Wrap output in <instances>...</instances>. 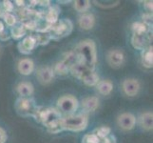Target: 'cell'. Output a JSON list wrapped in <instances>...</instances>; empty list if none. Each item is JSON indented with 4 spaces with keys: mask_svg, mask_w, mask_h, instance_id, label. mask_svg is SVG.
<instances>
[{
    "mask_svg": "<svg viewBox=\"0 0 153 143\" xmlns=\"http://www.w3.org/2000/svg\"><path fill=\"white\" fill-rule=\"evenodd\" d=\"M75 54L79 62L94 70L97 62V49L95 42L92 39H84L78 42L75 47Z\"/></svg>",
    "mask_w": 153,
    "mask_h": 143,
    "instance_id": "1",
    "label": "cell"
},
{
    "mask_svg": "<svg viewBox=\"0 0 153 143\" xmlns=\"http://www.w3.org/2000/svg\"><path fill=\"white\" fill-rule=\"evenodd\" d=\"M88 124V116L87 114H72L66 115L60 119L62 131L82 132L87 129Z\"/></svg>",
    "mask_w": 153,
    "mask_h": 143,
    "instance_id": "2",
    "label": "cell"
},
{
    "mask_svg": "<svg viewBox=\"0 0 153 143\" xmlns=\"http://www.w3.org/2000/svg\"><path fill=\"white\" fill-rule=\"evenodd\" d=\"M57 110L66 115L74 114L79 108L78 99L72 94H64L57 99Z\"/></svg>",
    "mask_w": 153,
    "mask_h": 143,
    "instance_id": "3",
    "label": "cell"
},
{
    "mask_svg": "<svg viewBox=\"0 0 153 143\" xmlns=\"http://www.w3.org/2000/svg\"><path fill=\"white\" fill-rule=\"evenodd\" d=\"M52 28L51 30L52 31L51 39H60L65 37V36L70 35V34L72 31L73 25L70 19H63L60 21H57L54 25H51Z\"/></svg>",
    "mask_w": 153,
    "mask_h": 143,
    "instance_id": "4",
    "label": "cell"
},
{
    "mask_svg": "<svg viewBox=\"0 0 153 143\" xmlns=\"http://www.w3.org/2000/svg\"><path fill=\"white\" fill-rule=\"evenodd\" d=\"M35 108V101L31 97H19L15 102V110L22 116H31Z\"/></svg>",
    "mask_w": 153,
    "mask_h": 143,
    "instance_id": "5",
    "label": "cell"
},
{
    "mask_svg": "<svg viewBox=\"0 0 153 143\" xmlns=\"http://www.w3.org/2000/svg\"><path fill=\"white\" fill-rule=\"evenodd\" d=\"M121 89L126 97H135L141 90V83L136 78H126L121 84Z\"/></svg>",
    "mask_w": 153,
    "mask_h": 143,
    "instance_id": "6",
    "label": "cell"
},
{
    "mask_svg": "<svg viewBox=\"0 0 153 143\" xmlns=\"http://www.w3.org/2000/svg\"><path fill=\"white\" fill-rule=\"evenodd\" d=\"M107 62L113 69L121 68L126 62V55L124 51L121 49L109 50L107 55Z\"/></svg>",
    "mask_w": 153,
    "mask_h": 143,
    "instance_id": "7",
    "label": "cell"
},
{
    "mask_svg": "<svg viewBox=\"0 0 153 143\" xmlns=\"http://www.w3.org/2000/svg\"><path fill=\"white\" fill-rule=\"evenodd\" d=\"M116 122L121 130L128 132L134 129L137 123V118L131 113H122L117 116Z\"/></svg>",
    "mask_w": 153,
    "mask_h": 143,
    "instance_id": "8",
    "label": "cell"
},
{
    "mask_svg": "<svg viewBox=\"0 0 153 143\" xmlns=\"http://www.w3.org/2000/svg\"><path fill=\"white\" fill-rule=\"evenodd\" d=\"M54 72L52 70L51 67L49 66H44L39 68L36 71V78L42 85H48V84L51 83L54 79Z\"/></svg>",
    "mask_w": 153,
    "mask_h": 143,
    "instance_id": "9",
    "label": "cell"
},
{
    "mask_svg": "<svg viewBox=\"0 0 153 143\" xmlns=\"http://www.w3.org/2000/svg\"><path fill=\"white\" fill-rule=\"evenodd\" d=\"M37 42L33 35L27 36L26 38H24L21 42H19L17 48L19 52L23 55H30L31 54L36 47H37Z\"/></svg>",
    "mask_w": 153,
    "mask_h": 143,
    "instance_id": "10",
    "label": "cell"
},
{
    "mask_svg": "<svg viewBox=\"0 0 153 143\" xmlns=\"http://www.w3.org/2000/svg\"><path fill=\"white\" fill-rule=\"evenodd\" d=\"M138 124L142 130L150 132L153 129V114L152 112H144L138 116Z\"/></svg>",
    "mask_w": 153,
    "mask_h": 143,
    "instance_id": "11",
    "label": "cell"
},
{
    "mask_svg": "<svg viewBox=\"0 0 153 143\" xmlns=\"http://www.w3.org/2000/svg\"><path fill=\"white\" fill-rule=\"evenodd\" d=\"M17 71L22 76H30L34 71V62L30 58H22L17 63Z\"/></svg>",
    "mask_w": 153,
    "mask_h": 143,
    "instance_id": "12",
    "label": "cell"
},
{
    "mask_svg": "<svg viewBox=\"0 0 153 143\" xmlns=\"http://www.w3.org/2000/svg\"><path fill=\"white\" fill-rule=\"evenodd\" d=\"M15 91L20 97H30L34 93V87L29 81H22L16 85Z\"/></svg>",
    "mask_w": 153,
    "mask_h": 143,
    "instance_id": "13",
    "label": "cell"
},
{
    "mask_svg": "<svg viewBox=\"0 0 153 143\" xmlns=\"http://www.w3.org/2000/svg\"><path fill=\"white\" fill-rule=\"evenodd\" d=\"M78 25L84 31L91 30L95 25V16L92 13H83L78 18Z\"/></svg>",
    "mask_w": 153,
    "mask_h": 143,
    "instance_id": "14",
    "label": "cell"
},
{
    "mask_svg": "<svg viewBox=\"0 0 153 143\" xmlns=\"http://www.w3.org/2000/svg\"><path fill=\"white\" fill-rule=\"evenodd\" d=\"M99 98L97 97H88L82 100L81 106L83 110L87 113H93L99 107Z\"/></svg>",
    "mask_w": 153,
    "mask_h": 143,
    "instance_id": "15",
    "label": "cell"
},
{
    "mask_svg": "<svg viewBox=\"0 0 153 143\" xmlns=\"http://www.w3.org/2000/svg\"><path fill=\"white\" fill-rule=\"evenodd\" d=\"M80 80L83 81V83L85 85L88 87H94L97 85V83L99 82V76L98 73L94 71V70H88L86 72V73L82 76Z\"/></svg>",
    "mask_w": 153,
    "mask_h": 143,
    "instance_id": "16",
    "label": "cell"
},
{
    "mask_svg": "<svg viewBox=\"0 0 153 143\" xmlns=\"http://www.w3.org/2000/svg\"><path fill=\"white\" fill-rule=\"evenodd\" d=\"M97 91L100 94L107 97L113 91V83L109 79H105V80H99L97 85L95 86Z\"/></svg>",
    "mask_w": 153,
    "mask_h": 143,
    "instance_id": "17",
    "label": "cell"
},
{
    "mask_svg": "<svg viewBox=\"0 0 153 143\" xmlns=\"http://www.w3.org/2000/svg\"><path fill=\"white\" fill-rule=\"evenodd\" d=\"M153 52H152V46L146 47L142 51L141 55V63L144 67L150 69L153 66Z\"/></svg>",
    "mask_w": 153,
    "mask_h": 143,
    "instance_id": "18",
    "label": "cell"
},
{
    "mask_svg": "<svg viewBox=\"0 0 153 143\" xmlns=\"http://www.w3.org/2000/svg\"><path fill=\"white\" fill-rule=\"evenodd\" d=\"M88 70H91V69L88 68L85 64H83L82 62L78 61L77 63H75L74 65L70 68V73L74 77H76L78 79H81L82 76L85 75L86 72H88Z\"/></svg>",
    "mask_w": 153,
    "mask_h": 143,
    "instance_id": "19",
    "label": "cell"
},
{
    "mask_svg": "<svg viewBox=\"0 0 153 143\" xmlns=\"http://www.w3.org/2000/svg\"><path fill=\"white\" fill-rule=\"evenodd\" d=\"M146 34H132L131 36V44L135 48L136 50H141L143 51L145 48H146L147 43V38H146Z\"/></svg>",
    "mask_w": 153,
    "mask_h": 143,
    "instance_id": "20",
    "label": "cell"
},
{
    "mask_svg": "<svg viewBox=\"0 0 153 143\" xmlns=\"http://www.w3.org/2000/svg\"><path fill=\"white\" fill-rule=\"evenodd\" d=\"M59 16V10L57 7H51L45 14V19L50 25H54L58 21Z\"/></svg>",
    "mask_w": 153,
    "mask_h": 143,
    "instance_id": "21",
    "label": "cell"
},
{
    "mask_svg": "<svg viewBox=\"0 0 153 143\" xmlns=\"http://www.w3.org/2000/svg\"><path fill=\"white\" fill-rule=\"evenodd\" d=\"M73 8L76 12L80 13H86L91 8V1L88 0H78L73 2Z\"/></svg>",
    "mask_w": 153,
    "mask_h": 143,
    "instance_id": "22",
    "label": "cell"
},
{
    "mask_svg": "<svg viewBox=\"0 0 153 143\" xmlns=\"http://www.w3.org/2000/svg\"><path fill=\"white\" fill-rule=\"evenodd\" d=\"M52 70L54 72V75H58V76H67L68 73H70V68H68L63 61H59L57 62L56 64L53 66Z\"/></svg>",
    "mask_w": 153,
    "mask_h": 143,
    "instance_id": "23",
    "label": "cell"
},
{
    "mask_svg": "<svg viewBox=\"0 0 153 143\" xmlns=\"http://www.w3.org/2000/svg\"><path fill=\"white\" fill-rule=\"evenodd\" d=\"M26 31L25 28L23 27L22 25L20 26H14L12 29H10V37L15 39V40H18V39H21L23 37V36L26 34Z\"/></svg>",
    "mask_w": 153,
    "mask_h": 143,
    "instance_id": "24",
    "label": "cell"
},
{
    "mask_svg": "<svg viewBox=\"0 0 153 143\" xmlns=\"http://www.w3.org/2000/svg\"><path fill=\"white\" fill-rule=\"evenodd\" d=\"M35 39H36V42H37V45H47L50 42V40L51 39V35L50 33L48 31H39V33L36 34V35H33Z\"/></svg>",
    "mask_w": 153,
    "mask_h": 143,
    "instance_id": "25",
    "label": "cell"
},
{
    "mask_svg": "<svg viewBox=\"0 0 153 143\" xmlns=\"http://www.w3.org/2000/svg\"><path fill=\"white\" fill-rule=\"evenodd\" d=\"M62 61L64 62L68 68H71V66L74 65L75 63L78 62V57L75 54V52H68L64 55Z\"/></svg>",
    "mask_w": 153,
    "mask_h": 143,
    "instance_id": "26",
    "label": "cell"
},
{
    "mask_svg": "<svg viewBox=\"0 0 153 143\" xmlns=\"http://www.w3.org/2000/svg\"><path fill=\"white\" fill-rule=\"evenodd\" d=\"M131 30L133 31V34H146L147 31V26L144 22H134L131 26Z\"/></svg>",
    "mask_w": 153,
    "mask_h": 143,
    "instance_id": "27",
    "label": "cell"
},
{
    "mask_svg": "<svg viewBox=\"0 0 153 143\" xmlns=\"http://www.w3.org/2000/svg\"><path fill=\"white\" fill-rule=\"evenodd\" d=\"M2 18L4 19V22L7 24V26L9 27H14L15 24L17 22V18L14 14H13L12 13H4Z\"/></svg>",
    "mask_w": 153,
    "mask_h": 143,
    "instance_id": "28",
    "label": "cell"
},
{
    "mask_svg": "<svg viewBox=\"0 0 153 143\" xmlns=\"http://www.w3.org/2000/svg\"><path fill=\"white\" fill-rule=\"evenodd\" d=\"M22 22V26L25 28V30H35L37 29V22L35 20L31 19V18H26L21 20Z\"/></svg>",
    "mask_w": 153,
    "mask_h": 143,
    "instance_id": "29",
    "label": "cell"
},
{
    "mask_svg": "<svg viewBox=\"0 0 153 143\" xmlns=\"http://www.w3.org/2000/svg\"><path fill=\"white\" fill-rule=\"evenodd\" d=\"M97 136L98 139L101 140V139H105V137H108V136L110 134V128L107 126H102L100 127L99 129L96 130V133H94Z\"/></svg>",
    "mask_w": 153,
    "mask_h": 143,
    "instance_id": "30",
    "label": "cell"
},
{
    "mask_svg": "<svg viewBox=\"0 0 153 143\" xmlns=\"http://www.w3.org/2000/svg\"><path fill=\"white\" fill-rule=\"evenodd\" d=\"M83 143H100V139L95 134H88L84 137Z\"/></svg>",
    "mask_w": 153,
    "mask_h": 143,
    "instance_id": "31",
    "label": "cell"
},
{
    "mask_svg": "<svg viewBox=\"0 0 153 143\" xmlns=\"http://www.w3.org/2000/svg\"><path fill=\"white\" fill-rule=\"evenodd\" d=\"M2 3H3L4 13H12L13 10V4L10 1H7V0H5V1H3Z\"/></svg>",
    "mask_w": 153,
    "mask_h": 143,
    "instance_id": "32",
    "label": "cell"
},
{
    "mask_svg": "<svg viewBox=\"0 0 153 143\" xmlns=\"http://www.w3.org/2000/svg\"><path fill=\"white\" fill-rule=\"evenodd\" d=\"M8 140V134L7 132L3 129L2 127H0V143H6Z\"/></svg>",
    "mask_w": 153,
    "mask_h": 143,
    "instance_id": "33",
    "label": "cell"
},
{
    "mask_svg": "<svg viewBox=\"0 0 153 143\" xmlns=\"http://www.w3.org/2000/svg\"><path fill=\"white\" fill-rule=\"evenodd\" d=\"M10 38V33L7 31L6 30H4L3 31L0 33V40L1 41H6V40H9Z\"/></svg>",
    "mask_w": 153,
    "mask_h": 143,
    "instance_id": "34",
    "label": "cell"
},
{
    "mask_svg": "<svg viewBox=\"0 0 153 143\" xmlns=\"http://www.w3.org/2000/svg\"><path fill=\"white\" fill-rule=\"evenodd\" d=\"M145 4V7L146 8H147V10L150 13V12H152V2L151 1H146V2H144Z\"/></svg>",
    "mask_w": 153,
    "mask_h": 143,
    "instance_id": "35",
    "label": "cell"
},
{
    "mask_svg": "<svg viewBox=\"0 0 153 143\" xmlns=\"http://www.w3.org/2000/svg\"><path fill=\"white\" fill-rule=\"evenodd\" d=\"M5 30V26H4V24H3V22L1 20H0V33H1V31H3Z\"/></svg>",
    "mask_w": 153,
    "mask_h": 143,
    "instance_id": "36",
    "label": "cell"
},
{
    "mask_svg": "<svg viewBox=\"0 0 153 143\" xmlns=\"http://www.w3.org/2000/svg\"><path fill=\"white\" fill-rule=\"evenodd\" d=\"M15 3H18V6H24V1H15Z\"/></svg>",
    "mask_w": 153,
    "mask_h": 143,
    "instance_id": "37",
    "label": "cell"
},
{
    "mask_svg": "<svg viewBox=\"0 0 153 143\" xmlns=\"http://www.w3.org/2000/svg\"><path fill=\"white\" fill-rule=\"evenodd\" d=\"M3 14H4V12H3V10H2L1 9H0V17H2V16H3Z\"/></svg>",
    "mask_w": 153,
    "mask_h": 143,
    "instance_id": "38",
    "label": "cell"
}]
</instances>
